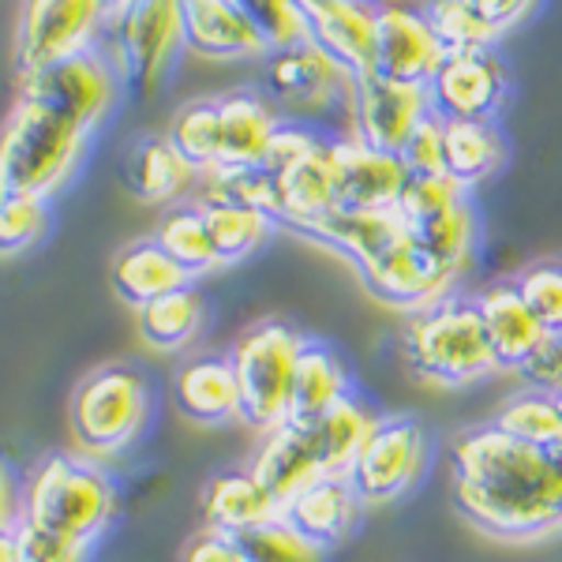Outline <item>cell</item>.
Returning a JSON list of instances; mask_svg holds the SVG:
<instances>
[{"label":"cell","mask_w":562,"mask_h":562,"mask_svg":"<svg viewBox=\"0 0 562 562\" xmlns=\"http://www.w3.org/2000/svg\"><path fill=\"white\" fill-rule=\"evenodd\" d=\"M450 487L461 518L498 540H540L562 529V473L555 461L495 424L454 439Z\"/></svg>","instance_id":"6da1fadb"},{"label":"cell","mask_w":562,"mask_h":562,"mask_svg":"<svg viewBox=\"0 0 562 562\" xmlns=\"http://www.w3.org/2000/svg\"><path fill=\"white\" fill-rule=\"evenodd\" d=\"M90 132L65 116L15 98L0 135V195L49 199L65 188L87 150Z\"/></svg>","instance_id":"7a4b0ae2"},{"label":"cell","mask_w":562,"mask_h":562,"mask_svg":"<svg viewBox=\"0 0 562 562\" xmlns=\"http://www.w3.org/2000/svg\"><path fill=\"white\" fill-rule=\"evenodd\" d=\"M402 346L416 375L435 386H469L498 371L476 301L458 293L413 312Z\"/></svg>","instance_id":"3957f363"},{"label":"cell","mask_w":562,"mask_h":562,"mask_svg":"<svg viewBox=\"0 0 562 562\" xmlns=\"http://www.w3.org/2000/svg\"><path fill=\"white\" fill-rule=\"evenodd\" d=\"M116 487L94 458L49 454L23 480V518L94 543L113 525Z\"/></svg>","instance_id":"277c9868"},{"label":"cell","mask_w":562,"mask_h":562,"mask_svg":"<svg viewBox=\"0 0 562 562\" xmlns=\"http://www.w3.org/2000/svg\"><path fill=\"white\" fill-rule=\"evenodd\" d=\"M71 435L83 458H116L150 420V383L132 364H105L79 379L68 402Z\"/></svg>","instance_id":"5b68a950"},{"label":"cell","mask_w":562,"mask_h":562,"mask_svg":"<svg viewBox=\"0 0 562 562\" xmlns=\"http://www.w3.org/2000/svg\"><path fill=\"white\" fill-rule=\"evenodd\" d=\"M307 338L281 319H262L237 338L229 360L240 383V420L256 431H274L289 420L301 352Z\"/></svg>","instance_id":"8992f818"},{"label":"cell","mask_w":562,"mask_h":562,"mask_svg":"<svg viewBox=\"0 0 562 562\" xmlns=\"http://www.w3.org/2000/svg\"><path fill=\"white\" fill-rule=\"evenodd\" d=\"M116 87H121V76H116L113 60L98 49L76 53L57 65L20 76V98L65 116L83 132H94L109 116V109L116 105Z\"/></svg>","instance_id":"52a82bcc"},{"label":"cell","mask_w":562,"mask_h":562,"mask_svg":"<svg viewBox=\"0 0 562 562\" xmlns=\"http://www.w3.org/2000/svg\"><path fill=\"white\" fill-rule=\"evenodd\" d=\"M109 23L98 0H23L15 20L20 76L94 49L98 26Z\"/></svg>","instance_id":"ba28073f"},{"label":"cell","mask_w":562,"mask_h":562,"mask_svg":"<svg viewBox=\"0 0 562 562\" xmlns=\"http://www.w3.org/2000/svg\"><path fill=\"white\" fill-rule=\"evenodd\" d=\"M116 26V65L135 94H154L184 49L180 0H139Z\"/></svg>","instance_id":"9c48e42d"},{"label":"cell","mask_w":562,"mask_h":562,"mask_svg":"<svg viewBox=\"0 0 562 562\" xmlns=\"http://www.w3.org/2000/svg\"><path fill=\"white\" fill-rule=\"evenodd\" d=\"M424 461H428V439L420 424L413 416H383L368 447L360 450L349 480L364 506H383L402 498L420 480Z\"/></svg>","instance_id":"30bf717a"},{"label":"cell","mask_w":562,"mask_h":562,"mask_svg":"<svg viewBox=\"0 0 562 562\" xmlns=\"http://www.w3.org/2000/svg\"><path fill=\"white\" fill-rule=\"evenodd\" d=\"M431 113L428 87L416 83H397L379 71L352 79L349 94V121H352V139L368 143L375 150L402 154L409 135L420 128L424 116Z\"/></svg>","instance_id":"8fae6325"},{"label":"cell","mask_w":562,"mask_h":562,"mask_svg":"<svg viewBox=\"0 0 562 562\" xmlns=\"http://www.w3.org/2000/svg\"><path fill=\"white\" fill-rule=\"evenodd\" d=\"M506 79L503 60L495 49L465 53V57H447L428 83L431 113L442 121H495L498 109L506 105Z\"/></svg>","instance_id":"7c38bea8"},{"label":"cell","mask_w":562,"mask_h":562,"mask_svg":"<svg viewBox=\"0 0 562 562\" xmlns=\"http://www.w3.org/2000/svg\"><path fill=\"white\" fill-rule=\"evenodd\" d=\"M379 0H334L304 8V34L334 60L349 79L379 68Z\"/></svg>","instance_id":"4fadbf2b"},{"label":"cell","mask_w":562,"mask_h":562,"mask_svg":"<svg viewBox=\"0 0 562 562\" xmlns=\"http://www.w3.org/2000/svg\"><path fill=\"white\" fill-rule=\"evenodd\" d=\"M442 60H447V53L435 38L424 4L390 0L379 8V76L428 87Z\"/></svg>","instance_id":"5bb4252c"},{"label":"cell","mask_w":562,"mask_h":562,"mask_svg":"<svg viewBox=\"0 0 562 562\" xmlns=\"http://www.w3.org/2000/svg\"><path fill=\"white\" fill-rule=\"evenodd\" d=\"M360 278L371 289V296H379L390 307H402L409 315L442 301V296H450V289H454V278L420 248L416 233H409V237H402L390 251H383L371 267L360 270Z\"/></svg>","instance_id":"9a60e30c"},{"label":"cell","mask_w":562,"mask_h":562,"mask_svg":"<svg viewBox=\"0 0 562 562\" xmlns=\"http://www.w3.org/2000/svg\"><path fill=\"white\" fill-rule=\"evenodd\" d=\"M184 8V49L206 60L270 57V42L256 15L240 0H180Z\"/></svg>","instance_id":"2e32d148"},{"label":"cell","mask_w":562,"mask_h":562,"mask_svg":"<svg viewBox=\"0 0 562 562\" xmlns=\"http://www.w3.org/2000/svg\"><path fill=\"white\" fill-rule=\"evenodd\" d=\"M334 166H338V206L346 211H397L409 169L402 154L375 150L368 143L334 139Z\"/></svg>","instance_id":"e0dca14e"},{"label":"cell","mask_w":562,"mask_h":562,"mask_svg":"<svg viewBox=\"0 0 562 562\" xmlns=\"http://www.w3.org/2000/svg\"><path fill=\"white\" fill-rule=\"evenodd\" d=\"M267 90L278 102L293 109H326L338 98L352 94V79L334 65L315 42H293L285 49L270 53Z\"/></svg>","instance_id":"ac0fdd59"},{"label":"cell","mask_w":562,"mask_h":562,"mask_svg":"<svg viewBox=\"0 0 562 562\" xmlns=\"http://www.w3.org/2000/svg\"><path fill=\"white\" fill-rule=\"evenodd\" d=\"M251 473H256L267 492L278 498L281 510H285L289 498H296L304 487H312L315 480L326 476L319 450H315L312 424L285 420L274 431L262 435L256 458H251Z\"/></svg>","instance_id":"d6986e66"},{"label":"cell","mask_w":562,"mask_h":562,"mask_svg":"<svg viewBox=\"0 0 562 562\" xmlns=\"http://www.w3.org/2000/svg\"><path fill=\"white\" fill-rule=\"evenodd\" d=\"M409 233H413V225L397 211H346V206H338V211L326 214L323 222L301 229V237L338 251V256H346L357 270H364L383 256V251L394 248L402 237H409Z\"/></svg>","instance_id":"ffe728a7"},{"label":"cell","mask_w":562,"mask_h":562,"mask_svg":"<svg viewBox=\"0 0 562 562\" xmlns=\"http://www.w3.org/2000/svg\"><path fill=\"white\" fill-rule=\"evenodd\" d=\"M278 222L289 229H307L338 211V166H334V139H323L319 147L296 161L293 169L278 177Z\"/></svg>","instance_id":"44dd1931"},{"label":"cell","mask_w":562,"mask_h":562,"mask_svg":"<svg viewBox=\"0 0 562 562\" xmlns=\"http://www.w3.org/2000/svg\"><path fill=\"white\" fill-rule=\"evenodd\" d=\"M173 394L180 413L195 424H206V428L240 420V383L229 357H214L211 352V357H192L188 364H180Z\"/></svg>","instance_id":"7402d4cb"},{"label":"cell","mask_w":562,"mask_h":562,"mask_svg":"<svg viewBox=\"0 0 562 562\" xmlns=\"http://www.w3.org/2000/svg\"><path fill=\"white\" fill-rule=\"evenodd\" d=\"M360 506H364V498L357 495L349 476H319L312 487L289 498L281 518L293 529H301L307 540L319 543V548H334L357 529Z\"/></svg>","instance_id":"603a6c76"},{"label":"cell","mask_w":562,"mask_h":562,"mask_svg":"<svg viewBox=\"0 0 562 562\" xmlns=\"http://www.w3.org/2000/svg\"><path fill=\"white\" fill-rule=\"evenodd\" d=\"M476 307H480V319H484L487 341H492V349H495L498 371H518L525 360L548 341V334H543V326L537 323V315L525 307L514 281L487 285L484 293L476 296Z\"/></svg>","instance_id":"cb8c5ba5"},{"label":"cell","mask_w":562,"mask_h":562,"mask_svg":"<svg viewBox=\"0 0 562 562\" xmlns=\"http://www.w3.org/2000/svg\"><path fill=\"white\" fill-rule=\"evenodd\" d=\"M217 109H222V166H262L281 128L274 105L256 90H229V94L217 98Z\"/></svg>","instance_id":"d4e9b609"},{"label":"cell","mask_w":562,"mask_h":562,"mask_svg":"<svg viewBox=\"0 0 562 562\" xmlns=\"http://www.w3.org/2000/svg\"><path fill=\"white\" fill-rule=\"evenodd\" d=\"M203 514L211 529L244 537V532L259 529V525L278 521L281 503L267 492V484L251 469H233V473H217L206 480Z\"/></svg>","instance_id":"484cf974"},{"label":"cell","mask_w":562,"mask_h":562,"mask_svg":"<svg viewBox=\"0 0 562 562\" xmlns=\"http://www.w3.org/2000/svg\"><path fill=\"white\" fill-rule=\"evenodd\" d=\"M184 285H192V274H188L154 237L128 244L113 262L116 296H121L124 304H132L135 312L161 301V296L177 293V289H184Z\"/></svg>","instance_id":"4316f807"},{"label":"cell","mask_w":562,"mask_h":562,"mask_svg":"<svg viewBox=\"0 0 562 562\" xmlns=\"http://www.w3.org/2000/svg\"><path fill=\"white\" fill-rule=\"evenodd\" d=\"M379 420H383V416L371 413L368 402H360L357 394H349L346 402H338L330 413L319 416V420L312 424V435H315V450H319V461H323V473L349 476L360 450L368 447L371 431L379 428Z\"/></svg>","instance_id":"83f0119b"},{"label":"cell","mask_w":562,"mask_h":562,"mask_svg":"<svg viewBox=\"0 0 562 562\" xmlns=\"http://www.w3.org/2000/svg\"><path fill=\"white\" fill-rule=\"evenodd\" d=\"M349 390V371L341 364V357L323 341H307L301 352V368H296V386H293V409L289 420L296 424H315L326 416L338 402H346Z\"/></svg>","instance_id":"f1b7e54d"},{"label":"cell","mask_w":562,"mask_h":562,"mask_svg":"<svg viewBox=\"0 0 562 562\" xmlns=\"http://www.w3.org/2000/svg\"><path fill=\"white\" fill-rule=\"evenodd\" d=\"M199 180V169L180 154L169 135L135 143L128 158V188L143 203H173Z\"/></svg>","instance_id":"f546056e"},{"label":"cell","mask_w":562,"mask_h":562,"mask_svg":"<svg viewBox=\"0 0 562 562\" xmlns=\"http://www.w3.org/2000/svg\"><path fill=\"white\" fill-rule=\"evenodd\" d=\"M506 161V139L495 121H447V177L465 192L484 184Z\"/></svg>","instance_id":"4dcf8cb0"},{"label":"cell","mask_w":562,"mask_h":562,"mask_svg":"<svg viewBox=\"0 0 562 562\" xmlns=\"http://www.w3.org/2000/svg\"><path fill=\"white\" fill-rule=\"evenodd\" d=\"M206 323V301L195 285H184L177 293L161 296L147 307H139V330L154 349L177 352L203 334Z\"/></svg>","instance_id":"1f68e13d"},{"label":"cell","mask_w":562,"mask_h":562,"mask_svg":"<svg viewBox=\"0 0 562 562\" xmlns=\"http://www.w3.org/2000/svg\"><path fill=\"white\" fill-rule=\"evenodd\" d=\"M154 240H158L192 278L211 274V270L222 267L217 248H214V237H211V225H206V214L199 203L173 206V211L158 222Z\"/></svg>","instance_id":"d6a6232c"},{"label":"cell","mask_w":562,"mask_h":562,"mask_svg":"<svg viewBox=\"0 0 562 562\" xmlns=\"http://www.w3.org/2000/svg\"><path fill=\"white\" fill-rule=\"evenodd\" d=\"M169 143L199 169V177L222 166V109L217 98H192L173 113Z\"/></svg>","instance_id":"836d02e7"},{"label":"cell","mask_w":562,"mask_h":562,"mask_svg":"<svg viewBox=\"0 0 562 562\" xmlns=\"http://www.w3.org/2000/svg\"><path fill=\"white\" fill-rule=\"evenodd\" d=\"M416 240L428 256L447 270L450 278H461L473 262V251H476V214H473V203H458L450 206L447 214L431 217V222L416 225Z\"/></svg>","instance_id":"e575fe53"},{"label":"cell","mask_w":562,"mask_h":562,"mask_svg":"<svg viewBox=\"0 0 562 562\" xmlns=\"http://www.w3.org/2000/svg\"><path fill=\"white\" fill-rule=\"evenodd\" d=\"M199 206H203L206 225H211L222 267H233V262L256 256L270 237V225H274V217L251 211V206H237V203H199Z\"/></svg>","instance_id":"d590c367"},{"label":"cell","mask_w":562,"mask_h":562,"mask_svg":"<svg viewBox=\"0 0 562 562\" xmlns=\"http://www.w3.org/2000/svg\"><path fill=\"white\" fill-rule=\"evenodd\" d=\"M495 428L506 431L510 439L525 442V447H537L551 454L562 442V409H559L555 394L525 390V394L510 397V402L498 409Z\"/></svg>","instance_id":"8d00e7d4"},{"label":"cell","mask_w":562,"mask_h":562,"mask_svg":"<svg viewBox=\"0 0 562 562\" xmlns=\"http://www.w3.org/2000/svg\"><path fill=\"white\" fill-rule=\"evenodd\" d=\"M424 12H428V23H431L435 38H439L447 57H465V53L495 49L498 31L476 12L473 4H469V0H428Z\"/></svg>","instance_id":"74e56055"},{"label":"cell","mask_w":562,"mask_h":562,"mask_svg":"<svg viewBox=\"0 0 562 562\" xmlns=\"http://www.w3.org/2000/svg\"><path fill=\"white\" fill-rule=\"evenodd\" d=\"M199 203H237V206H251V211H262L278 222V177L267 173L262 166H248V169H225L217 166L211 173L199 177Z\"/></svg>","instance_id":"f35d334b"},{"label":"cell","mask_w":562,"mask_h":562,"mask_svg":"<svg viewBox=\"0 0 562 562\" xmlns=\"http://www.w3.org/2000/svg\"><path fill=\"white\" fill-rule=\"evenodd\" d=\"M87 543L31 518L0 532V562H87Z\"/></svg>","instance_id":"ab89813d"},{"label":"cell","mask_w":562,"mask_h":562,"mask_svg":"<svg viewBox=\"0 0 562 562\" xmlns=\"http://www.w3.org/2000/svg\"><path fill=\"white\" fill-rule=\"evenodd\" d=\"M251 562H326V548L307 540L301 529H293L285 518L267 521L259 529L240 537Z\"/></svg>","instance_id":"60d3db41"},{"label":"cell","mask_w":562,"mask_h":562,"mask_svg":"<svg viewBox=\"0 0 562 562\" xmlns=\"http://www.w3.org/2000/svg\"><path fill=\"white\" fill-rule=\"evenodd\" d=\"M525 307L537 315L548 338H562V262H532L514 278Z\"/></svg>","instance_id":"b9f144b4"},{"label":"cell","mask_w":562,"mask_h":562,"mask_svg":"<svg viewBox=\"0 0 562 562\" xmlns=\"http://www.w3.org/2000/svg\"><path fill=\"white\" fill-rule=\"evenodd\" d=\"M49 229V203L34 195H0V248L20 256L34 248Z\"/></svg>","instance_id":"7bdbcfd3"},{"label":"cell","mask_w":562,"mask_h":562,"mask_svg":"<svg viewBox=\"0 0 562 562\" xmlns=\"http://www.w3.org/2000/svg\"><path fill=\"white\" fill-rule=\"evenodd\" d=\"M465 199H469V192L458 184V180H450L447 173H435V177H413L409 173V184H405L402 199H397V214H402L405 222L416 229V225L447 214L450 206L465 203Z\"/></svg>","instance_id":"ee69618b"},{"label":"cell","mask_w":562,"mask_h":562,"mask_svg":"<svg viewBox=\"0 0 562 562\" xmlns=\"http://www.w3.org/2000/svg\"><path fill=\"white\" fill-rule=\"evenodd\" d=\"M402 161L413 177L447 173V121H442L439 113L424 116V124L409 135V143H405Z\"/></svg>","instance_id":"f6af8a7d"},{"label":"cell","mask_w":562,"mask_h":562,"mask_svg":"<svg viewBox=\"0 0 562 562\" xmlns=\"http://www.w3.org/2000/svg\"><path fill=\"white\" fill-rule=\"evenodd\" d=\"M319 143H323V135L312 132V128H304V124H281L278 135H274V143H270V150H267V161H262V169H267V173H274V177H281L285 169H293L296 161H304L307 154L319 147Z\"/></svg>","instance_id":"bcb514c9"},{"label":"cell","mask_w":562,"mask_h":562,"mask_svg":"<svg viewBox=\"0 0 562 562\" xmlns=\"http://www.w3.org/2000/svg\"><path fill=\"white\" fill-rule=\"evenodd\" d=\"M180 562H251V559H248V551H244L240 537L206 525L203 532H195V537L184 543Z\"/></svg>","instance_id":"7dc6e473"},{"label":"cell","mask_w":562,"mask_h":562,"mask_svg":"<svg viewBox=\"0 0 562 562\" xmlns=\"http://www.w3.org/2000/svg\"><path fill=\"white\" fill-rule=\"evenodd\" d=\"M518 375L529 383V390H540V394H559V390H562V338L543 341V346L518 368Z\"/></svg>","instance_id":"c3c4849f"},{"label":"cell","mask_w":562,"mask_h":562,"mask_svg":"<svg viewBox=\"0 0 562 562\" xmlns=\"http://www.w3.org/2000/svg\"><path fill=\"white\" fill-rule=\"evenodd\" d=\"M469 4H473L498 34H506L525 12H529L532 4H537V0H469Z\"/></svg>","instance_id":"681fc988"},{"label":"cell","mask_w":562,"mask_h":562,"mask_svg":"<svg viewBox=\"0 0 562 562\" xmlns=\"http://www.w3.org/2000/svg\"><path fill=\"white\" fill-rule=\"evenodd\" d=\"M98 4H102V12H105L109 23H121L124 15H128L132 8L139 4V0H98Z\"/></svg>","instance_id":"f907efd6"},{"label":"cell","mask_w":562,"mask_h":562,"mask_svg":"<svg viewBox=\"0 0 562 562\" xmlns=\"http://www.w3.org/2000/svg\"><path fill=\"white\" fill-rule=\"evenodd\" d=\"M323 4H334V0H296V8H301V12H304V8H323Z\"/></svg>","instance_id":"816d5d0a"},{"label":"cell","mask_w":562,"mask_h":562,"mask_svg":"<svg viewBox=\"0 0 562 562\" xmlns=\"http://www.w3.org/2000/svg\"><path fill=\"white\" fill-rule=\"evenodd\" d=\"M551 461H555V469H559V473H562V442H559L555 450H551Z\"/></svg>","instance_id":"f5cc1de1"},{"label":"cell","mask_w":562,"mask_h":562,"mask_svg":"<svg viewBox=\"0 0 562 562\" xmlns=\"http://www.w3.org/2000/svg\"><path fill=\"white\" fill-rule=\"evenodd\" d=\"M555 402H559V409H562V390H559V394H555Z\"/></svg>","instance_id":"db71d44e"}]
</instances>
